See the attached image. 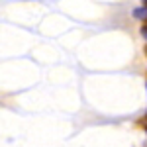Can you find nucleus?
Instances as JSON below:
<instances>
[{
  "label": "nucleus",
  "instance_id": "obj_1",
  "mask_svg": "<svg viewBox=\"0 0 147 147\" xmlns=\"http://www.w3.org/2000/svg\"><path fill=\"white\" fill-rule=\"evenodd\" d=\"M134 16H136V18H139V20H147V8L143 6V8L134 10Z\"/></svg>",
  "mask_w": 147,
  "mask_h": 147
},
{
  "label": "nucleus",
  "instance_id": "obj_2",
  "mask_svg": "<svg viewBox=\"0 0 147 147\" xmlns=\"http://www.w3.org/2000/svg\"><path fill=\"white\" fill-rule=\"evenodd\" d=\"M139 125H141L143 129H145V127H147V114H145V116H143V118H141V120H139Z\"/></svg>",
  "mask_w": 147,
  "mask_h": 147
},
{
  "label": "nucleus",
  "instance_id": "obj_3",
  "mask_svg": "<svg viewBox=\"0 0 147 147\" xmlns=\"http://www.w3.org/2000/svg\"><path fill=\"white\" fill-rule=\"evenodd\" d=\"M141 35H143V37H147V20L143 22V26H141Z\"/></svg>",
  "mask_w": 147,
  "mask_h": 147
},
{
  "label": "nucleus",
  "instance_id": "obj_4",
  "mask_svg": "<svg viewBox=\"0 0 147 147\" xmlns=\"http://www.w3.org/2000/svg\"><path fill=\"white\" fill-rule=\"evenodd\" d=\"M143 53H145V57H147V45H145V49H143Z\"/></svg>",
  "mask_w": 147,
  "mask_h": 147
},
{
  "label": "nucleus",
  "instance_id": "obj_5",
  "mask_svg": "<svg viewBox=\"0 0 147 147\" xmlns=\"http://www.w3.org/2000/svg\"><path fill=\"white\" fill-rule=\"evenodd\" d=\"M143 6H145V8H147V0H143Z\"/></svg>",
  "mask_w": 147,
  "mask_h": 147
},
{
  "label": "nucleus",
  "instance_id": "obj_6",
  "mask_svg": "<svg viewBox=\"0 0 147 147\" xmlns=\"http://www.w3.org/2000/svg\"><path fill=\"white\" fill-rule=\"evenodd\" d=\"M145 131H147V127H145Z\"/></svg>",
  "mask_w": 147,
  "mask_h": 147
}]
</instances>
